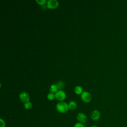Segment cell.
Segmentation results:
<instances>
[{"mask_svg":"<svg viewBox=\"0 0 127 127\" xmlns=\"http://www.w3.org/2000/svg\"><path fill=\"white\" fill-rule=\"evenodd\" d=\"M56 108L57 111L61 114H65L69 110L68 104L64 101L58 102L56 104Z\"/></svg>","mask_w":127,"mask_h":127,"instance_id":"6da1fadb","label":"cell"},{"mask_svg":"<svg viewBox=\"0 0 127 127\" xmlns=\"http://www.w3.org/2000/svg\"><path fill=\"white\" fill-rule=\"evenodd\" d=\"M81 99L83 102L89 103L92 100V95L88 91H83L81 94Z\"/></svg>","mask_w":127,"mask_h":127,"instance_id":"7a4b0ae2","label":"cell"},{"mask_svg":"<svg viewBox=\"0 0 127 127\" xmlns=\"http://www.w3.org/2000/svg\"><path fill=\"white\" fill-rule=\"evenodd\" d=\"M55 98L59 102L64 101L66 98V93L63 90H59L55 93Z\"/></svg>","mask_w":127,"mask_h":127,"instance_id":"3957f363","label":"cell"},{"mask_svg":"<svg viewBox=\"0 0 127 127\" xmlns=\"http://www.w3.org/2000/svg\"><path fill=\"white\" fill-rule=\"evenodd\" d=\"M47 7L49 9H56L59 5V2L57 0H48L46 3Z\"/></svg>","mask_w":127,"mask_h":127,"instance_id":"277c9868","label":"cell"},{"mask_svg":"<svg viewBox=\"0 0 127 127\" xmlns=\"http://www.w3.org/2000/svg\"><path fill=\"white\" fill-rule=\"evenodd\" d=\"M19 97L20 101L24 104L26 102H29L30 100L29 95L27 92H26L25 91H23V92H21L19 94Z\"/></svg>","mask_w":127,"mask_h":127,"instance_id":"5b68a950","label":"cell"},{"mask_svg":"<svg viewBox=\"0 0 127 127\" xmlns=\"http://www.w3.org/2000/svg\"><path fill=\"white\" fill-rule=\"evenodd\" d=\"M76 119L78 121V122L85 124L87 121V117L86 115L82 113V112H79L76 115Z\"/></svg>","mask_w":127,"mask_h":127,"instance_id":"8992f818","label":"cell"},{"mask_svg":"<svg viewBox=\"0 0 127 127\" xmlns=\"http://www.w3.org/2000/svg\"><path fill=\"white\" fill-rule=\"evenodd\" d=\"M91 119L94 121H98L101 117V113L98 110H94L92 111L90 115Z\"/></svg>","mask_w":127,"mask_h":127,"instance_id":"52a82bcc","label":"cell"},{"mask_svg":"<svg viewBox=\"0 0 127 127\" xmlns=\"http://www.w3.org/2000/svg\"><path fill=\"white\" fill-rule=\"evenodd\" d=\"M68 105L69 110H75L77 106V104L76 102L73 100L70 101L68 104Z\"/></svg>","mask_w":127,"mask_h":127,"instance_id":"ba28073f","label":"cell"},{"mask_svg":"<svg viewBox=\"0 0 127 127\" xmlns=\"http://www.w3.org/2000/svg\"><path fill=\"white\" fill-rule=\"evenodd\" d=\"M83 91V88L80 85H77L74 88V92L77 95L81 94Z\"/></svg>","mask_w":127,"mask_h":127,"instance_id":"9c48e42d","label":"cell"},{"mask_svg":"<svg viewBox=\"0 0 127 127\" xmlns=\"http://www.w3.org/2000/svg\"><path fill=\"white\" fill-rule=\"evenodd\" d=\"M50 92L55 93L56 92L58 91V89L56 84H52L50 87Z\"/></svg>","mask_w":127,"mask_h":127,"instance_id":"30bf717a","label":"cell"},{"mask_svg":"<svg viewBox=\"0 0 127 127\" xmlns=\"http://www.w3.org/2000/svg\"><path fill=\"white\" fill-rule=\"evenodd\" d=\"M56 84V85H57V86L58 87V90H62L64 88V82H63L62 80L59 81L58 82H57V83Z\"/></svg>","mask_w":127,"mask_h":127,"instance_id":"8fae6325","label":"cell"},{"mask_svg":"<svg viewBox=\"0 0 127 127\" xmlns=\"http://www.w3.org/2000/svg\"><path fill=\"white\" fill-rule=\"evenodd\" d=\"M24 107L25 109L29 110V109H31V108L32 107V104L31 102L29 101V102H26L24 104Z\"/></svg>","mask_w":127,"mask_h":127,"instance_id":"7c38bea8","label":"cell"},{"mask_svg":"<svg viewBox=\"0 0 127 127\" xmlns=\"http://www.w3.org/2000/svg\"><path fill=\"white\" fill-rule=\"evenodd\" d=\"M47 97L48 99L52 101V100H53L55 98V93L50 92L48 94Z\"/></svg>","mask_w":127,"mask_h":127,"instance_id":"4fadbf2b","label":"cell"},{"mask_svg":"<svg viewBox=\"0 0 127 127\" xmlns=\"http://www.w3.org/2000/svg\"><path fill=\"white\" fill-rule=\"evenodd\" d=\"M47 0H36V2L39 4V5H44L46 3H47Z\"/></svg>","mask_w":127,"mask_h":127,"instance_id":"5bb4252c","label":"cell"},{"mask_svg":"<svg viewBox=\"0 0 127 127\" xmlns=\"http://www.w3.org/2000/svg\"><path fill=\"white\" fill-rule=\"evenodd\" d=\"M6 124L4 120L2 119H0V127H5Z\"/></svg>","mask_w":127,"mask_h":127,"instance_id":"9a60e30c","label":"cell"},{"mask_svg":"<svg viewBox=\"0 0 127 127\" xmlns=\"http://www.w3.org/2000/svg\"><path fill=\"white\" fill-rule=\"evenodd\" d=\"M73 127H85L83 124L79 122H77L74 124Z\"/></svg>","mask_w":127,"mask_h":127,"instance_id":"2e32d148","label":"cell"},{"mask_svg":"<svg viewBox=\"0 0 127 127\" xmlns=\"http://www.w3.org/2000/svg\"><path fill=\"white\" fill-rule=\"evenodd\" d=\"M90 127H98L96 125H93V126H91Z\"/></svg>","mask_w":127,"mask_h":127,"instance_id":"e0dca14e","label":"cell"}]
</instances>
